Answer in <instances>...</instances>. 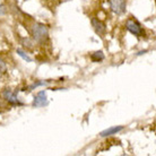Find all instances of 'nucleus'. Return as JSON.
<instances>
[{
	"label": "nucleus",
	"mask_w": 156,
	"mask_h": 156,
	"mask_svg": "<svg viewBox=\"0 0 156 156\" xmlns=\"http://www.w3.org/2000/svg\"><path fill=\"white\" fill-rule=\"evenodd\" d=\"M2 98H4L9 104H12V105H22V103L20 102V100H18V98H17L16 93L10 90H2Z\"/></svg>",
	"instance_id": "nucleus-4"
},
{
	"label": "nucleus",
	"mask_w": 156,
	"mask_h": 156,
	"mask_svg": "<svg viewBox=\"0 0 156 156\" xmlns=\"http://www.w3.org/2000/svg\"><path fill=\"white\" fill-rule=\"evenodd\" d=\"M90 24L93 26L94 31L98 33L100 36H104L106 32V27H105V24L103 23L102 20H98V18H92L90 20Z\"/></svg>",
	"instance_id": "nucleus-6"
},
{
	"label": "nucleus",
	"mask_w": 156,
	"mask_h": 156,
	"mask_svg": "<svg viewBox=\"0 0 156 156\" xmlns=\"http://www.w3.org/2000/svg\"><path fill=\"white\" fill-rule=\"evenodd\" d=\"M6 70H7V65H6V62H5L2 59L0 58V71L5 73Z\"/></svg>",
	"instance_id": "nucleus-11"
},
{
	"label": "nucleus",
	"mask_w": 156,
	"mask_h": 156,
	"mask_svg": "<svg viewBox=\"0 0 156 156\" xmlns=\"http://www.w3.org/2000/svg\"><path fill=\"white\" fill-rule=\"evenodd\" d=\"M48 105V98L47 93L44 90H41L35 95V98L33 100V106L35 108H41V106Z\"/></svg>",
	"instance_id": "nucleus-5"
},
{
	"label": "nucleus",
	"mask_w": 156,
	"mask_h": 156,
	"mask_svg": "<svg viewBox=\"0 0 156 156\" xmlns=\"http://www.w3.org/2000/svg\"><path fill=\"white\" fill-rule=\"evenodd\" d=\"M31 34L33 35V39L36 42L44 44L49 40V30L44 24L41 23H33L30 27Z\"/></svg>",
	"instance_id": "nucleus-1"
},
{
	"label": "nucleus",
	"mask_w": 156,
	"mask_h": 156,
	"mask_svg": "<svg viewBox=\"0 0 156 156\" xmlns=\"http://www.w3.org/2000/svg\"><path fill=\"white\" fill-rule=\"evenodd\" d=\"M109 4L111 10L117 15H122L126 12L127 0H109Z\"/></svg>",
	"instance_id": "nucleus-3"
},
{
	"label": "nucleus",
	"mask_w": 156,
	"mask_h": 156,
	"mask_svg": "<svg viewBox=\"0 0 156 156\" xmlns=\"http://www.w3.org/2000/svg\"><path fill=\"white\" fill-rule=\"evenodd\" d=\"M16 52H17V55H20L22 59H24L25 61H27V62H32V61H33V59H32L31 57H30V55L26 53V52H24L23 50H20V49H17V50H16Z\"/></svg>",
	"instance_id": "nucleus-10"
},
{
	"label": "nucleus",
	"mask_w": 156,
	"mask_h": 156,
	"mask_svg": "<svg viewBox=\"0 0 156 156\" xmlns=\"http://www.w3.org/2000/svg\"><path fill=\"white\" fill-rule=\"evenodd\" d=\"M90 59L93 60L94 62H101V61L104 60V53L102 51H96V52L90 55Z\"/></svg>",
	"instance_id": "nucleus-9"
},
{
	"label": "nucleus",
	"mask_w": 156,
	"mask_h": 156,
	"mask_svg": "<svg viewBox=\"0 0 156 156\" xmlns=\"http://www.w3.org/2000/svg\"><path fill=\"white\" fill-rule=\"evenodd\" d=\"M5 12H6V10H5V7L1 4H0V15H4Z\"/></svg>",
	"instance_id": "nucleus-12"
},
{
	"label": "nucleus",
	"mask_w": 156,
	"mask_h": 156,
	"mask_svg": "<svg viewBox=\"0 0 156 156\" xmlns=\"http://www.w3.org/2000/svg\"><path fill=\"white\" fill-rule=\"evenodd\" d=\"M20 42H22V45H23L25 49H28V50L34 49V45H35L34 41L31 39H28V37H22V39H20Z\"/></svg>",
	"instance_id": "nucleus-8"
},
{
	"label": "nucleus",
	"mask_w": 156,
	"mask_h": 156,
	"mask_svg": "<svg viewBox=\"0 0 156 156\" xmlns=\"http://www.w3.org/2000/svg\"><path fill=\"white\" fill-rule=\"evenodd\" d=\"M123 126H117V127H111L109 129H105V130H103L102 133H100V136L101 137H109V136H112V135H117L121 131V130H123Z\"/></svg>",
	"instance_id": "nucleus-7"
},
{
	"label": "nucleus",
	"mask_w": 156,
	"mask_h": 156,
	"mask_svg": "<svg viewBox=\"0 0 156 156\" xmlns=\"http://www.w3.org/2000/svg\"><path fill=\"white\" fill-rule=\"evenodd\" d=\"M126 27L130 33H133V35L136 36H144L145 35V31L143 30L141 25L136 20H133V18H129L127 22H126Z\"/></svg>",
	"instance_id": "nucleus-2"
}]
</instances>
